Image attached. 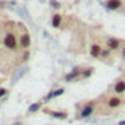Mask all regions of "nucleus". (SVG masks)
Segmentation results:
<instances>
[{"mask_svg": "<svg viewBox=\"0 0 125 125\" xmlns=\"http://www.w3.org/2000/svg\"><path fill=\"white\" fill-rule=\"evenodd\" d=\"M118 125H125V119H124V121H121V122H118Z\"/></svg>", "mask_w": 125, "mask_h": 125, "instance_id": "obj_19", "label": "nucleus"}, {"mask_svg": "<svg viewBox=\"0 0 125 125\" xmlns=\"http://www.w3.org/2000/svg\"><path fill=\"white\" fill-rule=\"evenodd\" d=\"M103 49H104V44H102V41H99V40L93 41L90 44V56L93 59H100V54H102Z\"/></svg>", "mask_w": 125, "mask_h": 125, "instance_id": "obj_8", "label": "nucleus"}, {"mask_svg": "<svg viewBox=\"0 0 125 125\" xmlns=\"http://www.w3.org/2000/svg\"><path fill=\"white\" fill-rule=\"evenodd\" d=\"M125 106V97L113 94V93H104L99 99V109L97 115H110Z\"/></svg>", "mask_w": 125, "mask_h": 125, "instance_id": "obj_1", "label": "nucleus"}, {"mask_svg": "<svg viewBox=\"0 0 125 125\" xmlns=\"http://www.w3.org/2000/svg\"><path fill=\"white\" fill-rule=\"evenodd\" d=\"M84 68L85 66H77V68H74L69 74L65 75V81L66 83H78V81H81V74H83Z\"/></svg>", "mask_w": 125, "mask_h": 125, "instance_id": "obj_6", "label": "nucleus"}, {"mask_svg": "<svg viewBox=\"0 0 125 125\" xmlns=\"http://www.w3.org/2000/svg\"><path fill=\"white\" fill-rule=\"evenodd\" d=\"M119 56H121V59H122V60L125 62V47L122 49V52H121V54H119Z\"/></svg>", "mask_w": 125, "mask_h": 125, "instance_id": "obj_18", "label": "nucleus"}, {"mask_svg": "<svg viewBox=\"0 0 125 125\" xmlns=\"http://www.w3.org/2000/svg\"><path fill=\"white\" fill-rule=\"evenodd\" d=\"M115 54L109 50V49H103V52H102V54H100V59L99 60H102V62H104V63H107V62H109V63H112V57H113Z\"/></svg>", "mask_w": 125, "mask_h": 125, "instance_id": "obj_10", "label": "nucleus"}, {"mask_svg": "<svg viewBox=\"0 0 125 125\" xmlns=\"http://www.w3.org/2000/svg\"><path fill=\"white\" fill-rule=\"evenodd\" d=\"M124 75H125V71H124Z\"/></svg>", "mask_w": 125, "mask_h": 125, "instance_id": "obj_20", "label": "nucleus"}, {"mask_svg": "<svg viewBox=\"0 0 125 125\" xmlns=\"http://www.w3.org/2000/svg\"><path fill=\"white\" fill-rule=\"evenodd\" d=\"M65 93V88H57V90H53V91H50L49 93V96L46 97V100H50V99H53V97H59V96H62V94H63Z\"/></svg>", "mask_w": 125, "mask_h": 125, "instance_id": "obj_14", "label": "nucleus"}, {"mask_svg": "<svg viewBox=\"0 0 125 125\" xmlns=\"http://www.w3.org/2000/svg\"><path fill=\"white\" fill-rule=\"evenodd\" d=\"M46 113H49L50 116H53L56 119H66L69 116V113L66 110H46Z\"/></svg>", "mask_w": 125, "mask_h": 125, "instance_id": "obj_9", "label": "nucleus"}, {"mask_svg": "<svg viewBox=\"0 0 125 125\" xmlns=\"http://www.w3.org/2000/svg\"><path fill=\"white\" fill-rule=\"evenodd\" d=\"M104 47L109 49L115 56L121 54L122 49L125 47V40L124 38H119V37H113V35H109L104 38Z\"/></svg>", "mask_w": 125, "mask_h": 125, "instance_id": "obj_3", "label": "nucleus"}, {"mask_svg": "<svg viewBox=\"0 0 125 125\" xmlns=\"http://www.w3.org/2000/svg\"><path fill=\"white\" fill-rule=\"evenodd\" d=\"M110 91L113 94H118V96L125 97V75H121V77H118L113 81V84L110 87Z\"/></svg>", "mask_w": 125, "mask_h": 125, "instance_id": "obj_4", "label": "nucleus"}, {"mask_svg": "<svg viewBox=\"0 0 125 125\" xmlns=\"http://www.w3.org/2000/svg\"><path fill=\"white\" fill-rule=\"evenodd\" d=\"M5 94H8V90L6 88H0V97H3Z\"/></svg>", "mask_w": 125, "mask_h": 125, "instance_id": "obj_17", "label": "nucleus"}, {"mask_svg": "<svg viewBox=\"0 0 125 125\" xmlns=\"http://www.w3.org/2000/svg\"><path fill=\"white\" fill-rule=\"evenodd\" d=\"M99 109V99L85 100L77 104V119H87L93 115H97Z\"/></svg>", "mask_w": 125, "mask_h": 125, "instance_id": "obj_2", "label": "nucleus"}, {"mask_svg": "<svg viewBox=\"0 0 125 125\" xmlns=\"http://www.w3.org/2000/svg\"><path fill=\"white\" fill-rule=\"evenodd\" d=\"M40 106H41V103H34V104L30 107V112H35V110H38Z\"/></svg>", "mask_w": 125, "mask_h": 125, "instance_id": "obj_15", "label": "nucleus"}, {"mask_svg": "<svg viewBox=\"0 0 125 125\" xmlns=\"http://www.w3.org/2000/svg\"><path fill=\"white\" fill-rule=\"evenodd\" d=\"M19 46H21L22 49H28V47L31 46V37H30L28 32H24V34L19 37Z\"/></svg>", "mask_w": 125, "mask_h": 125, "instance_id": "obj_11", "label": "nucleus"}, {"mask_svg": "<svg viewBox=\"0 0 125 125\" xmlns=\"http://www.w3.org/2000/svg\"><path fill=\"white\" fill-rule=\"evenodd\" d=\"M50 5H52L53 8H56V9H59V8H60V5L56 2V0H52V2H50Z\"/></svg>", "mask_w": 125, "mask_h": 125, "instance_id": "obj_16", "label": "nucleus"}, {"mask_svg": "<svg viewBox=\"0 0 125 125\" xmlns=\"http://www.w3.org/2000/svg\"><path fill=\"white\" fill-rule=\"evenodd\" d=\"M106 9L110 12H122L125 13V0H104Z\"/></svg>", "mask_w": 125, "mask_h": 125, "instance_id": "obj_5", "label": "nucleus"}, {"mask_svg": "<svg viewBox=\"0 0 125 125\" xmlns=\"http://www.w3.org/2000/svg\"><path fill=\"white\" fill-rule=\"evenodd\" d=\"M63 16H62L60 13H53L52 16V27L54 28H62V24H63Z\"/></svg>", "mask_w": 125, "mask_h": 125, "instance_id": "obj_12", "label": "nucleus"}, {"mask_svg": "<svg viewBox=\"0 0 125 125\" xmlns=\"http://www.w3.org/2000/svg\"><path fill=\"white\" fill-rule=\"evenodd\" d=\"M3 44H5L6 49L15 50V49L18 47V38H16L15 32H8V34L5 35V38H3Z\"/></svg>", "mask_w": 125, "mask_h": 125, "instance_id": "obj_7", "label": "nucleus"}, {"mask_svg": "<svg viewBox=\"0 0 125 125\" xmlns=\"http://www.w3.org/2000/svg\"><path fill=\"white\" fill-rule=\"evenodd\" d=\"M93 74H94V68H93V66H85V68H84V71H83V74H81V81H83V80L90 78Z\"/></svg>", "mask_w": 125, "mask_h": 125, "instance_id": "obj_13", "label": "nucleus"}]
</instances>
